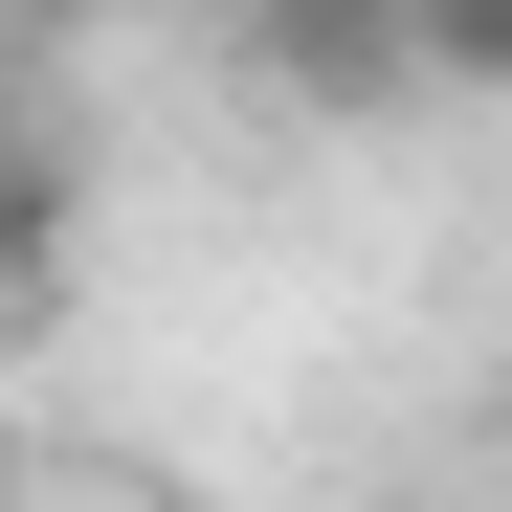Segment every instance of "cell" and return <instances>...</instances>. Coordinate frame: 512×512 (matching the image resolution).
I'll return each instance as SVG.
<instances>
[{"mask_svg":"<svg viewBox=\"0 0 512 512\" xmlns=\"http://www.w3.org/2000/svg\"><path fill=\"white\" fill-rule=\"evenodd\" d=\"M290 90H401V0H245Z\"/></svg>","mask_w":512,"mask_h":512,"instance_id":"cell-1","label":"cell"},{"mask_svg":"<svg viewBox=\"0 0 512 512\" xmlns=\"http://www.w3.org/2000/svg\"><path fill=\"white\" fill-rule=\"evenodd\" d=\"M401 67H446V90H512V0H401Z\"/></svg>","mask_w":512,"mask_h":512,"instance_id":"cell-2","label":"cell"}]
</instances>
